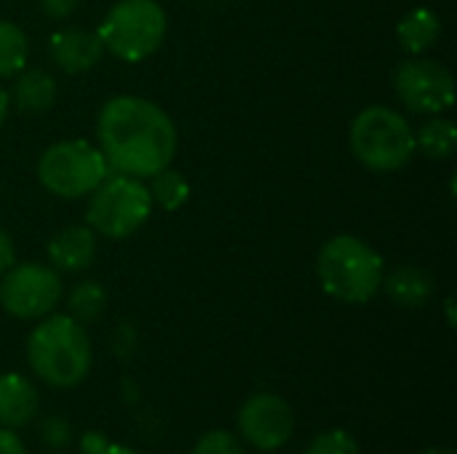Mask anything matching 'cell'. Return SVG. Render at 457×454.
I'll return each instance as SVG.
<instances>
[{"instance_id":"obj_1","label":"cell","mask_w":457,"mask_h":454,"mask_svg":"<svg viewBox=\"0 0 457 454\" xmlns=\"http://www.w3.org/2000/svg\"><path fill=\"white\" fill-rule=\"evenodd\" d=\"M102 155L115 174L153 177L174 161L177 128L166 110L142 96L110 99L96 120Z\"/></svg>"},{"instance_id":"obj_2","label":"cell","mask_w":457,"mask_h":454,"mask_svg":"<svg viewBox=\"0 0 457 454\" xmlns=\"http://www.w3.org/2000/svg\"><path fill=\"white\" fill-rule=\"evenodd\" d=\"M91 340L72 316H46L27 340V364L46 385L67 391L91 372Z\"/></svg>"},{"instance_id":"obj_3","label":"cell","mask_w":457,"mask_h":454,"mask_svg":"<svg viewBox=\"0 0 457 454\" xmlns=\"http://www.w3.org/2000/svg\"><path fill=\"white\" fill-rule=\"evenodd\" d=\"M321 289L348 305L370 302L386 276L383 257L356 235L329 238L316 260Z\"/></svg>"},{"instance_id":"obj_4","label":"cell","mask_w":457,"mask_h":454,"mask_svg":"<svg viewBox=\"0 0 457 454\" xmlns=\"http://www.w3.org/2000/svg\"><path fill=\"white\" fill-rule=\"evenodd\" d=\"M351 150L372 171H396L415 155V131L396 110L372 104L351 123Z\"/></svg>"},{"instance_id":"obj_5","label":"cell","mask_w":457,"mask_h":454,"mask_svg":"<svg viewBox=\"0 0 457 454\" xmlns=\"http://www.w3.org/2000/svg\"><path fill=\"white\" fill-rule=\"evenodd\" d=\"M104 51L123 62H142L166 37V11L155 0H118L96 29Z\"/></svg>"},{"instance_id":"obj_6","label":"cell","mask_w":457,"mask_h":454,"mask_svg":"<svg viewBox=\"0 0 457 454\" xmlns=\"http://www.w3.org/2000/svg\"><path fill=\"white\" fill-rule=\"evenodd\" d=\"M110 177V166L91 142L67 139L51 144L37 161L40 185L59 198H83L91 195Z\"/></svg>"},{"instance_id":"obj_7","label":"cell","mask_w":457,"mask_h":454,"mask_svg":"<svg viewBox=\"0 0 457 454\" xmlns=\"http://www.w3.org/2000/svg\"><path fill=\"white\" fill-rule=\"evenodd\" d=\"M153 211V195L150 190L137 179L126 174L107 177L88 201L86 222L94 233L120 241L137 233Z\"/></svg>"},{"instance_id":"obj_8","label":"cell","mask_w":457,"mask_h":454,"mask_svg":"<svg viewBox=\"0 0 457 454\" xmlns=\"http://www.w3.org/2000/svg\"><path fill=\"white\" fill-rule=\"evenodd\" d=\"M62 300V278L51 265H11L0 281V305L21 321L46 318Z\"/></svg>"},{"instance_id":"obj_9","label":"cell","mask_w":457,"mask_h":454,"mask_svg":"<svg viewBox=\"0 0 457 454\" xmlns=\"http://www.w3.org/2000/svg\"><path fill=\"white\" fill-rule=\"evenodd\" d=\"M394 86L399 99L415 112L439 115L455 102L453 72L434 59H407L396 67Z\"/></svg>"},{"instance_id":"obj_10","label":"cell","mask_w":457,"mask_h":454,"mask_svg":"<svg viewBox=\"0 0 457 454\" xmlns=\"http://www.w3.org/2000/svg\"><path fill=\"white\" fill-rule=\"evenodd\" d=\"M238 433L241 439L260 450L276 452L281 450L295 433V412L292 407L276 393H254L238 409Z\"/></svg>"},{"instance_id":"obj_11","label":"cell","mask_w":457,"mask_h":454,"mask_svg":"<svg viewBox=\"0 0 457 454\" xmlns=\"http://www.w3.org/2000/svg\"><path fill=\"white\" fill-rule=\"evenodd\" d=\"M102 54H104V45H102L96 32L62 29V32H54L48 37V56H51V62L59 70L70 72V75L88 72L91 67L99 64Z\"/></svg>"},{"instance_id":"obj_12","label":"cell","mask_w":457,"mask_h":454,"mask_svg":"<svg viewBox=\"0 0 457 454\" xmlns=\"http://www.w3.org/2000/svg\"><path fill=\"white\" fill-rule=\"evenodd\" d=\"M40 396L37 388L16 372L0 375V425L19 431L37 417Z\"/></svg>"},{"instance_id":"obj_13","label":"cell","mask_w":457,"mask_h":454,"mask_svg":"<svg viewBox=\"0 0 457 454\" xmlns=\"http://www.w3.org/2000/svg\"><path fill=\"white\" fill-rule=\"evenodd\" d=\"M48 260L56 270H64V273H80L86 270L94 257H96V235L91 227L86 225H72V227H64L59 230L48 246Z\"/></svg>"},{"instance_id":"obj_14","label":"cell","mask_w":457,"mask_h":454,"mask_svg":"<svg viewBox=\"0 0 457 454\" xmlns=\"http://www.w3.org/2000/svg\"><path fill=\"white\" fill-rule=\"evenodd\" d=\"M380 286L386 289V294L394 305L410 308V310L426 308L436 292L434 276L418 265H402V268L391 270L388 276H383Z\"/></svg>"},{"instance_id":"obj_15","label":"cell","mask_w":457,"mask_h":454,"mask_svg":"<svg viewBox=\"0 0 457 454\" xmlns=\"http://www.w3.org/2000/svg\"><path fill=\"white\" fill-rule=\"evenodd\" d=\"M56 99V80L46 70H21L13 86V102L27 115L46 112Z\"/></svg>"},{"instance_id":"obj_16","label":"cell","mask_w":457,"mask_h":454,"mask_svg":"<svg viewBox=\"0 0 457 454\" xmlns=\"http://www.w3.org/2000/svg\"><path fill=\"white\" fill-rule=\"evenodd\" d=\"M442 35V21L431 8H415L396 24V37L410 54H423Z\"/></svg>"},{"instance_id":"obj_17","label":"cell","mask_w":457,"mask_h":454,"mask_svg":"<svg viewBox=\"0 0 457 454\" xmlns=\"http://www.w3.org/2000/svg\"><path fill=\"white\" fill-rule=\"evenodd\" d=\"M457 144V126L447 118H431L428 123L420 126V131L415 134V147H420L423 155L445 161L455 153Z\"/></svg>"},{"instance_id":"obj_18","label":"cell","mask_w":457,"mask_h":454,"mask_svg":"<svg viewBox=\"0 0 457 454\" xmlns=\"http://www.w3.org/2000/svg\"><path fill=\"white\" fill-rule=\"evenodd\" d=\"M29 43L19 24L0 19V78H13L27 67Z\"/></svg>"},{"instance_id":"obj_19","label":"cell","mask_w":457,"mask_h":454,"mask_svg":"<svg viewBox=\"0 0 457 454\" xmlns=\"http://www.w3.org/2000/svg\"><path fill=\"white\" fill-rule=\"evenodd\" d=\"M104 308H107V292L96 281H80L78 286H72L67 297V310L78 324L96 321L104 313Z\"/></svg>"},{"instance_id":"obj_20","label":"cell","mask_w":457,"mask_h":454,"mask_svg":"<svg viewBox=\"0 0 457 454\" xmlns=\"http://www.w3.org/2000/svg\"><path fill=\"white\" fill-rule=\"evenodd\" d=\"M150 179H153V185H150L147 190H150V195H153V203H158L161 209L174 211V209H179V206L187 203V198H190V185H187V179H185L179 171H174V169L166 166V169H161L158 174H153Z\"/></svg>"},{"instance_id":"obj_21","label":"cell","mask_w":457,"mask_h":454,"mask_svg":"<svg viewBox=\"0 0 457 454\" xmlns=\"http://www.w3.org/2000/svg\"><path fill=\"white\" fill-rule=\"evenodd\" d=\"M305 454H359V444H356V439H353L348 431L335 428V431L319 433V436L308 444Z\"/></svg>"},{"instance_id":"obj_22","label":"cell","mask_w":457,"mask_h":454,"mask_svg":"<svg viewBox=\"0 0 457 454\" xmlns=\"http://www.w3.org/2000/svg\"><path fill=\"white\" fill-rule=\"evenodd\" d=\"M190 454H246V450L230 431H209L195 442Z\"/></svg>"},{"instance_id":"obj_23","label":"cell","mask_w":457,"mask_h":454,"mask_svg":"<svg viewBox=\"0 0 457 454\" xmlns=\"http://www.w3.org/2000/svg\"><path fill=\"white\" fill-rule=\"evenodd\" d=\"M40 442L51 450H67L72 444V425L62 415H48L40 420Z\"/></svg>"},{"instance_id":"obj_24","label":"cell","mask_w":457,"mask_h":454,"mask_svg":"<svg viewBox=\"0 0 457 454\" xmlns=\"http://www.w3.org/2000/svg\"><path fill=\"white\" fill-rule=\"evenodd\" d=\"M112 442L102 433V431H86L78 442V450L80 454H102Z\"/></svg>"},{"instance_id":"obj_25","label":"cell","mask_w":457,"mask_h":454,"mask_svg":"<svg viewBox=\"0 0 457 454\" xmlns=\"http://www.w3.org/2000/svg\"><path fill=\"white\" fill-rule=\"evenodd\" d=\"M37 3L48 19H67L78 8V0H37Z\"/></svg>"},{"instance_id":"obj_26","label":"cell","mask_w":457,"mask_h":454,"mask_svg":"<svg viewBox=\"0 0 457 454\" xmlns=\"http://www.w3.org/2000/svg\"><path fill=\"white\" fill-rule=\"evenodd\" d=\"M0 454H27V447L19 439V433L3 425H0Z\"/></svg>"},{"instance_id":"obj_27","label":"cell","mask_w":457,"mask_h":454,"mask_svg":"<svg viewBox=\"0 0 457 454\" xmlns=\"http://www.w3.org/2000/svg\"><path fill=\"white\" fill-rule=\"evenodd\" d=\"M16 260V252H13V241L5 230H0V276L13 265Z\"/></svg>"},{"instance_id":"obj_28","label":"cell","mask_w":457,"mask_h":454,"mask_svg":"<svg viewBox=\"0 0 457 454\" xmlns=\"http://www.w3.org/2000/svg\"><path fill=\"white\" fill-rule=\"evenodd\" d=\"M112 351H115L120 359H129V356H131V351H134V337H131L129 326L120 329V334H118L115 343H112Z\"/></svg>"},{"instance_id":"obj_29","label":"cell","mask_w":457,"mask_h":454,"mask_svg":"<svg viewBox=\"0 0 457 454\" xmlns=\"http://www.w3.org/2000/svg\"><path fill=\"white\" fill-rule=\"evenodd\" d=\"M102 454H139L137 450H131V447H123V444H110L107 450Z\"/></svg>"},{"instance_id":"obj_30","label":"cell","mask_w":457,"mask_h":454,"mask_svg":"<svg viewBox=\"0 0 457 454\" xmlns=\"http://www.w3.org/2000/svg\"><path fill=\"white\" fill-rule=\"evenodd\" d=\"M5 115H8V94H5V88L0 86V126H3V120H5Z\"/></svg>"},{"instance_id":"obj_31","label":"cell","mask_w":457,"mask_h":454,"mask_svg":"<svg viewBox=\"0 0 457 454\" xmlns=\"http://www.w3.org/2000/svg\"><path fill=\"white\" fill-rule=\"evenodd\" d=\"M418 454H455L453 450H447V447H428V450H423V452Z\"/></svg>"},{"instance_id":"obj_32","label":"cell","mask_w":457,"mask_h":454,"mask_svg":"<svg viewBox=\"0 0 457 454\" xmlns=\"http://www.w3.org/2000/svg\"><path fill=\"white\" fill-rule=\"evenodd\" d=\"M447 321H450V326H455V310H453V297L447 300Z\"/></svg>"},{"instance_id":"obj_33","label":"cell","mask_w":457,"mask_h":454,"mask_svg":"<svg viewBox=\"0 0 457 454\" xmlns=\"http://www.w3.org/2000/svg\"><path fill=\"white\" fill-rule=\"evenodd\" d=\"M123 388H126V391H131V383L126 380V383H123ZM137 396H139V393H129V399H126V401H129V404H134V401H137Z\"/></svg>"}]
</instances>
